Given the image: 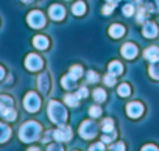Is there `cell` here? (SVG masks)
Returning <instances> with one entry per match:
<instances>
[{
	"label": "cell",
	"mask_w": 159,
	"mask_h": 151,
	"mask_svg": "<svg viewBox=\"0 0 159 151\" xmlns=\"http://www.w3.org/2000/svg\"><path fill=\"white\" fill-rule=\"evenodd\" d=\"M103 131L105 132H109V131H112V128H114V125H112V120H109V118H106V120H103Z\"/></svg>",
	"instance_id": "25"
},
{
	"label": "cell",
	"mask_w": 159,
	"mask_h": 151,
	"mask_svg": "<svg viewBox=\"0 0 159 151\" xmlns=\"http://www.w3.org/2000/svg\"><path fill=\"white\" fill-rule=\"evenodd\" d=\"M48 13H50V17L53 20H61L64 17V8L61 5H52L50 10H48Z\"/></svg>",
	"instance_id": "8"
},
{
	"label": "cell",
	"mask_w": 159,
	"mask_h": 151,
	"mask_svg": "<svg viewBox=\"0 0 159 151\" xmlns=\"http://www.w3.org/2000/svg\"><path fill=\"white\" fill-rule=\"evenodd\" d=\"M39 89H41V92H44V94H47V91H48V75L47 73H42L41 77H39Z\"/></svg>",
	"instance_id": "13"
},
{
	"label": "cell",
	"mask_w": 159,
	"mask_h": 151,
	"mask_svg": "<svg viewBox=\"0 0 159 151\" xmlns=\"http://www.w3.org/2000/svg\"><path fill=\"white\" fill-rule=\"evenodd\" d=\"M105 83H106L108 86H112V84L116 83V75H112V73H108L106 77H105Z\"/></svg>",
	"instance_id": "27"
},
{
	"label": "cell",
	"mask_w": 159,
	"mask_h": 151,
	"mask_svg": "<svg viewBox=\"0 0 159 151\" xmlns=\"http://www.w3.org/2000/svg\"><path fill=\"white\" fill-rule=\"evenodd\" d=\"M142 149H157L154 145H145V146H142Z\"/></svg>",
	"instance_id": "36"
},
{
	"label": "cell",
	"mask_w": 159,
	"mask_h": 151,
	"mask_svg": "<svg viewBox=\"0 0 159 151\" xmlns=\"http://www.w3.org/2000/svg\"><path fill=\"white\" fill-rule=\"evenodd\" d=\"M95 131H97L95 123H94V122H89V120L83 122V125L80 126V132H81V135H83L84 139H92V137L95 135Z\"/></svg>",
	"instance_id": "5"
},
{
	"label": "cell",
	"mask_w": 159,
	"mask_h": 151,
	"mask_svg": "<svg viewBox=\"0 0 159 151\" xmlns=\"http://www.w3.org/2000/svg\"><path fill=\"white\" fill-rule=\"evenodd\" d=\"M25 67L28 70L36 72V70H39L42 67V59L39 56H36V55H28L27 59H25Z\"/></svg>",
	"instance_id": "6"
},
{
	"label": "cell",
	"mask_w": 159,
	"mask_h": 151,
	"mask_svg": "<svg viewBox=\"0 0 159 151\" xmlns=\"http://www.w3.org/2000/svg\"><path fill=\"white\" fill-rule=\"evenodd\" d=\"M10 128L7 126V125H3V123H0V143L2 142H5V140H8V137H10Z\"/></svg>",
	"instance_id": "18"
},
{
	"label": "cell",
	"mask_w": 159,
	"mask_h": 151,
	"mask_svg": "<svg viewBox=\"0 0 159 151\" xmlns=\"http://www.w3.org/2000/svg\"><path fill=\"white\" fill-rule=\"evenodd\" d=\"M105 97H106V94H105L103 89H95V91H94V98H95L97 101H103Z\"/></svg>",
	"instance_id": "24"
},
{
	"label": "cell",
	"mask_w": 159,
	"mask_h": 151,
	"mask_svg": "<svg viewBox=\"0 0 159 151\" xmlns=\"http://www.w3.org/2000/svg\"><path fill=\"white\" fill-rule=\"evenodd\" d=\"M126 112H128V115H129L131 118H137V117H140V115L143 114V106H142L140 103H137V101L129 103L128 108H126Z\"/></svg>",
	"instance_id": "7"
},
{
	"label": "cell",
	"mask_w": 159,
	"mask_h": 151,
	"mask_svg": "<svg viewBox=\"0 0 159 151\" xmlns=\"http://www.w3.org/2000/svg\"><path fill=\"white\" fill-rule=\"evenodd\" d=\"M123 148H125V145H123V143H117V145L111 146V149H123Z\"/></svg>",
	"instance_id": "34"
},
{
	"label": "cell",
	"mask_w": 159,
	"mask_h": 151,
	"mask_svg": "<svg viewBox=\"0 0 159 151\" xmlns=\"http://www.w3.org/2000/svg\"><path fill=\"white\" fill-rule=\"evenodd\" d=\"M119 95H120V97H128V95H129V87H128V84H122V86L119 87Z\"/></svg>",
	"instance_id": "26"
},
{
	"label": "cell",
	"mask_w": 159,
	"mask_h": 151,
	"mask_svg": "<svg viewBox=\"0 0 159 151\" xmlns=\"http://www.w3.org/2000/svg\"><path fill=\"white\" fill-rule=\"evenodd\" d=\"M80 98H84V97H88V89L86 87H81V89H80L78 91V94H76Z\"/></svg>",
	"instance_id": "31"
},
{
	"label": "cell",
	"mask_w": 159,
	"mask_h": 151,
	"mask_svg": "<svg viewBox=\"0 0 159 151\" xmlns=\"http://www.w3.org/2000/svg\"><path fill=\"white\" fill-rule=\"evenodd\" d=\"M123 33H125V28L122 25H112L109 28V34L112 38H120V36H123Z\"/></svg>",
	"instance_id": "16"
},
{
	"label": "cell",
	"mask_w": 159,
	"mask_h": 151,
	"mask_svg": "<svg viewBox=\"0 0 159 151\" xmlns=\"http://www.w3.org/2000/svg\"><path fill=\"white\" fill-rule=\"evenodd\" d=\"M114 137H116V134H111V135H103V142H111Z\"/></svg>",
	"instance_id": "33"
},
{
	"label": "cell",
	"mask_w": 159,
	"mask_h": 151,
	"mask_svg": "<svg viewBox=\"0 0 159 151\" xmlns=\"http://www.w3.org/2000/svg\"><path fill=\"white\" fill-rule=\"evenodd\" d=\"M73 83H75V80L70 77V75H69V77H64V78H62V87H64V89L73 87Z\"/></svg>",
	"instance_id": "23"
},
{
	"label": "cell",
	"mask_w": 159,
	"mask_h": 151,
	"mask_svg": "<svg viewBox=\"0 0 159 151\" xmlns=\"http://www.w3.org/2000/svg\"><path fill=\"white\" fill-rule=\"evenodd\" d=\"M24 106H25L27 111L34 112V111L39 109V106H41V100H39V97H38L36 94L30 92V94H27V97H25V100H24Z\"/></svg>",
	"instance_id": "3"
},
{
	"label": "cell",
	"mask_w": 159,
	"mask_h": 151,
	"mask_svg": "<svg viewBox=\"0 0 159 151\" xmlns=\"http://www.w3.org/2000/svg\"><path fill=\"white\" fill-rule=\"evenodd\" d=\"M33 44H34V47L44 50V48H47V45H48V39H47L45 36H36V38L33 39Z\"/></svg>",
	"instance_id": "15"
},
{
	"label": "cell",
	"mask_w": 159,
	"mask_h": 151,
	"mask_svg": "<svg viewBox=\"0 0 159 151\" xmlns=\"http://www.w3.org/2000/svg\"><path fill=\"white\" fill-rule=\"evenodd\" d=\"M150 75H151V78L159 80V58L151 61V64H150Z\"/></svg>",
	"instance_id": "14"
},
{
	"label": "cell",
	"mask_w": 159,
	"mask_h": 151,
	"mask_svg": "<svg viewBox=\"0 0 159 151\" xmlns=\"http://www.w3.org/2000/svg\"><path fill=\"white\" fill-rule=\"evenodd\" d=\"M122 70H123V67H122L120 62L114 61V62L109 64V73H112V75H119V73H122Z\"/></svg>",
	"instance_id": "19"
},
{
	"label": "cell",
	"mask_w": 159,
	"mask_h": 151,
	"mask_svg": "<svg viewBox=\"0 0 159 151\" xmlns=\"http://www.w3.org/2000/svg\"><path fill=\"white\" fill-rule=\"evenodd\" d=\"M89 114H91L92 117H98V115L102 114V111H100V108H97V106H92V108H91V111H89Z\"/></svg>",
	"instance_id": "28"
},
{
	"label": "cell",
	"mask_w": 159,
	"mask_h": 151,
	"mask_svg": "<svg viewBox=\"0 0 159 151\" xmlns=\"http://www.w3.org/2000/svg\"><path fill=\"white\" fill-rule=\"evenodd\" d=\"M81 73H83V69L81 67H80V65H73L72 69H70V77L73 78V80H76V78H80V77H81Z\"/></svg>",
	"instance_id": "21"
},
{
	"label": "cell",
	"mask_w": 159,
	"mask_h": 151,
	"mask_svg": "<svg viewBox=\"0 0 159 151\" xmlns=\"http://www.w3.org/2000/svg\"><path fill=\"white\" fill-rule=\"evenodd\" d=\"M8 108H13V100L10 97H0V112L8 109Z\"/></svg>",
	"instance_id": "17"
},
{
	"label": "cell",
	"mask_w": 159,
	"mask_h": 151,
	"mask_svg": "<svg viewBox=\"0 0 159 151\" xmlns=\"http://www.w3.org/2000/svg\"><path fill=\"white\" fill-rule=\"evenodd\" d=\"M95 148H98V149H103L105 146H103V143H97V145H92V146H91V149H95Z\"/></svg>",
	"instance_id": "35"
},
{
	"label": "cell",
	"mask_w": 159,
	"mask_h": 151,
	"mask_svg": "<svg viewBox=\"0 0 159 151\" xmlns=\"http://www.w3.org/2000/svg\"><path fill=\"white\" fill-rule=\"evenodd\" d=\"M48 117L53 123H58V125H64L66 118H67V112L66 109L58 103V101H52L48 104Z\"/></svg>",
	"instance_id": "1"
},
{
	"label": "cell",
	"mask_w": 159,
	"mask_h": 151,
	"mask_svg": "<svg viewBox=\"0 0 159 151\" xmlns=\"http://www.w3.org/2000/svg\"><path fill=\"white\" fill-rule=\"evenodd\" d=\"M134 13V7H131V5H126L125 8H123V14L125 16H131Z\"/></svg>",
	"instance_id": "29"
},
{
	"label": "cell",
	"mask_w": 159,
	"mask_h": 151,
	"mask_svg": "<svg viewBox=\"0 0 159 151\" xmlns=\"http://www.w3.org/2000/svg\"><path fill=\"white\" fill-rule=\"evenodd\" d=\"M97 80H98V77L95 75V72H89V73H88V81L94 83V81H97Z\"/></svg>",
	"instance_id": "30"
},
{
	"label": "cell",
	"mask_w": 159,
	"mask_h": 151,
	"mask_svg": "<svg viewBox=\"0 0 159 151\" xmlns=\"http://www.w3.org/2000/svg\"><path fill=\"white\" fill-rule=\"evenodd\" d=\"M5 77V70H3V67H0V80H2Z\"/></svg>",
	"instance_id": "37"
},
{
	"label": "cell",
	"mask_w": 159,
	"mask_h": 151,
	"mask_svg": "<svg viewBox=\"0 0 159 151\" xmlns=\"http://www.w3.org/2000/svg\"><path fill=\"white\" fill-rule=\"evenodd\" d=\"M112 8H114V3L106 5V7L103 8V14H111V13H112Z\"/></svg>",
	"instance_id": "32"
},
{
	"label": "cell",
	"mask_w": 159,
	"mask_h": 151,
	"mask_svg": "<svg viewBox=\"0 0 159 151\" xmlns=\"http://www.w3.org/2000/svg\"><path fill=\"white\" fill-rule=\"evenodd\" d=\"M157 34V27L153 22H147V25L143 27V36L145 38H154Z\"/></svg>",
	"instance_id": "11"
},
{
	"label": "cell",
	"mask_w": 159,
	"mask_h": 151,
	"mask_svg": "<svg viewBox=\"0 0 159 151\" xmlns=\"http://www.w3.org/2000/svg\"><path fill=\"white\" fill-rule=\"evenodd\" d=\"M28 24L33 27V28H41L44 27L45 24V19H44V14L41 11H31L28 14Z\"/></svg>",
	"instance_id": "4"
},
{
	"label": "cell",
	"mask_w": 159,
	"mask_h": 151,
	"mask_svg": "<svg viewBox=\"0 0 159 151\" xmlns=\"http://www.w3.org/2000/svg\"><path fill=\"white\" fill-rule=\"evenodd\" d=\"M41 132V126L36 122H27L22 128H20V139L24 142H31L38 137V134Z\"/></svg>",
	"instance_id": "2"
},
{
	"label": "cell",
	"mask_w": 159,
	"mask_h": 151,
	"mask_svg": "<svg viewBox=\"0 0 159 151\" xmlns=\"http://www.w3.org/2000/svg\"><path fill=\"white\" fill-rule=\"evenodd\" d=\"M72 137V129L70 128H59L58 131H55V139L62 142V140H69Z\"/></svg>",
	"instance_id": "10"
},
{
	"label": "cell",
	"mask_w": 159,
	"mask_h": 151,
	"mask_svg": "<svg viewBox=\"0 0 159 151\" xmlns=\"http://www.w3.org/2000/svg\"><path fill=\"white\" fill-rule=\"evenodd\" d=\"M143 55H145V59H148V61L151 62V61H154V59L159 58V48H157V47H150V48L145 50Z\"/></svg>",
	"instance_id": "12"
},
{
	"label": "cell",
	"mask_w": 159,
	"mask_h": 151,
	"mask_svg": "<svg viewBox=\"0 0 159 151\" xmlns=\"http://www.w3.org/2000/svg\"><path fill=\"white\" fill-rule=\"evenodd\" d=\"M78 95H67L66 97V103L69 104V106H73V108H76L78 106Z\"/></svg>",
	"instance_id": "22"
},
{
	"label": "cell",
	"mask_w": 159,
	"mask_h": 151,
	"mask_svg": "<svg viewBox=\"0 0 159 151\" xmlns=\"http://www.w3.org/2000/svg\"><path fill=\"white\" fill-rule=\"evenodd\" d=\"M72 11H73V14H76V16H81V14H84V11H86V5H84L83 2H78V3H75V7L72 8Z\"/></svg>",
	"instance_id": "20"
},
{
	"label": "cell",
	"mask_w": 159,
	"mask_h": 151,
	"mask_svg": "<svg viewBox=\"0 0 159 151\" xmlns=\"http://www.w3.org/2000/svg\"><path fill=\"white\" fill-rule=\"evenodd\" d=\"M122 55H123V58H126V59H133V58L137 55L136 45H133V44H125V45L122 47Z\"/></svg>",
	"instance_id": "9"
}]
</instances>
